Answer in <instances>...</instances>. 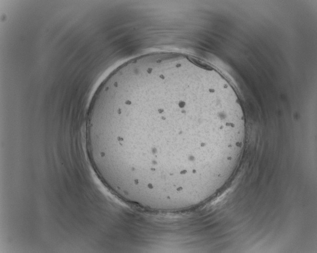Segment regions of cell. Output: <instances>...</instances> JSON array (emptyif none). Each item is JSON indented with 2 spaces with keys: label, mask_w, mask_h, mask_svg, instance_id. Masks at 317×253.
Returning a JSON list of instances; mask_svg holds the SVG:
<instances>
[{
  "label": "cell",
  "mask_w": 317,
  "mask_h": 253,
  "mask_svg": "<svg viewBox=\"0 0 317 253\" xmlns=\"http://www.w3.org/2000/svg\"><path fill=\"white\" fill-rule=\"evenodd\" d=\"M241 127L206 68L169 56L126 65L105 79L91 99L85 130L119 178L166 189L203 172L212 149Z\"/></svg>",
  "instance_id": "6da1fadb"
}]
</instances>
